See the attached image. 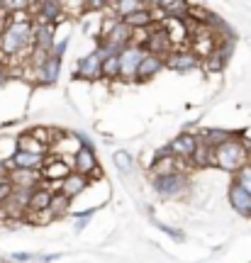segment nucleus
<instances>
[{
  "label": "nucleus",
  "mask_w": 251,
  "mask_h": 263,
  "mask_svg": "<svg viewBox=\"0 0 251 263\" xmlns=\"http://www.w3.org/2000/svg\"><path fill=\"white\" fill-rule=\"evenodd\" d=\"M34 51V22H8L0 32V59H22Z\"/></svg>",
  "instance_id": "nucleus-1"
},
{
  "label": "nucleus",
  "mask_w": 251,
  "mask_h": 263,
  "mask_svg": "<svg viewBox=\"0 0 251 263\" xmlns=\"http://www.w3.org/2000/svg\"><path fill=\"white\" fill-rule=\"evenodd\" d=\"M249 154H251L249 144L234 137V139L224 141L222 146H217L212 151V163L217 168L227 171V173H237V171H242L249 163Z\"/></svg>",
  "instance_id": "nucleus-2"
},
{
  "label": "nucleus",
  "mask_w": 251,
  "mask_h": 263,
  "mask_svg": "<svg viewBox=\"0 0 251 263\" xmlns=\"http://www.w3.org/2000/svg\"><path fill=\"white\" fill-rule=\"evenodd\" d=\"M147 57V49L139 47H127L120 54V78L122 81H134L137 78V71H139V64Z\"/></svg>",
  "instance_id": "nucleus-3"
},
{
  "label": "nucleus",
  "mask_w": 251,
  "mask_h": 263,
  "mask_svg": "<svg viewBox=\"0 0 251 263\" xmlns=\"http://www.w3.org/2000/svg\"><path fill=\"white\" fill-rule=\"evenodd\" d=\"M154 188L164 197H176L188 188V176L186 173H171L166 178H154Z\"/></svg>",
  "instance_id": "nucleus-4"
},
{
  "label": "nucleus",
  "mask_w": 251,
  "mask_h": 263,
  "mask_svg": "<svg viewBox=\"0 0 251 263\" xmlns=\"http://www.w3.org/2000/svg\"><path fill=\"white\" fill-rule=\"evenodd\" d=\"M74 173V168H71V163H66L64 159H47L44 161V166L39 168V176L44 180H49V183H61V180H66L68 176Z\"/></svg>",
  "instance_id": "nucleus-5"
},
{
  "label": "nucleus",
  "mask_w": 251,
  "mask_h": 263,
  "mask_svg": "<svg viewBox=\"0 0 251 263\" xmlns=\"http://www.w3.org/2000/svg\"><path fill=\"white\" fill-rule=\"evenodd\" d=\"M95 168H98V161H95V149L91 146V144H85V146H81V149L76 151V156H74V171L78 173V176L91 178Z\"/></svg>",
  "instance_id": "nucleus-6"
},
{
  "label": "nucleus",
  "mask_w": 251,
  "mask_h": 263,
  "mask_svg": "<svg viewBox=\"0 0 251 263\" xmlns=\"http://www.w3.org/2000/svg\"><path fill=\"white\" fill-rule=\"evenodd\" d=\"M59 71H61V59L54 57V54H49L44 61H39L34 66V73H37V81L42 85H51L56 83V78H59Z\"/></svg>",
  "instance_id": "nucleus-7"
},
{
  "label": "nucleus",
  "mask_w": 251,
  "mask_h": 263,
  "mask_svg": "<svg viewBox=\"0 0 251 263\" xmlns=\"http://www.w3.org/2000/svg\"><path fill=\"white\" fill-rule=\"evenodd\" d=\"M195 146H198V137H195V134H181V137H176V139L171 141L168 151H171V156H173V159H188V161H190V156H193Z\"/></svg>",
  "instance_id": "nucleus-8"
},
{
  "label": "nucleus",
  "mask_w": 251,
  "mask_h": 263,
  "mask_svg": "<svg viewBox=\"0 0 251 263\" xmlns=\"http://www.w3.org/2000/svg\"><path fill=\"white\" fill-rule=\"evenodd\" d=\"M144 49H147V54H154V57L164 59L173 51V44H171V39H168V34L164 32V29H154Z\"/></svg>",
  "instance_id": "nucleus-9"
},
{
  "label": "nucleus",
  "mask_w": 251,
  "mask_h": 263,
  "mask_svg": "<svg viewBox=\"0 0 251 263\" xmlns=\"http://www.w3.org/2000/svg\"><path fill=\"white\" fill-rule=\"evenodd\" d=\"M54 25H34V51L39 54H51L54 49Z\"/></svg>",
  "instance_id": "nucleus-10"
},
{
  "label": "nucleus",
  "mask_w": 251,
  "mask_h": 263,
  "mask_svg": "<svg viewBox=\"0 0 251 263\" xmlns=\"http://www.w3.org/2000/svg\"><path fill=\"white\" fill-rule=\"evenodd\" d=\"M100 66L102 59L98 57V51L88 54L78 61V68H76V78H85V81H93V78H100Z\"/></svg>",
  "instance_id": "nucleus-11"
},
{
  "label": "nucleus",
  "mask_w": 251,
  "mask_h": 263,
  "mask_svg": "<svg viewBox=\"0 0 251 263\" xmlns=\"http://www.w3.org/2000/svg\"><path fill=\"white\" fill-rule=\"evenodd\" d=\"M85 144L88 141L81 139V134H59L51 146H54V151L59 154V159H61L64 154H74L76 156V151L81 149V146H85Z\"/></svg>",
  "instance_id": "nucleus-12"
},
{
  "label": "nucleus",
  "mask_w": 251,
  "mask_h": 263,
  "mask_svg": "<svg viewBox=\"0 0 251 263\" xmlns=\"http://www.w3.org/2000/svg\"><path fill=\"white\" fill-rule=\"evenodd\" d=\"M39 180H42L39 171H17V168H12V171L8 173V183L12 185V188L34 190V188H37Z\"/></svg>",
  "instance_id": "nucleus-13"
},
{
  "label": "nucleus",
  "mask_w": 251,
  "mask_h": 263,
  "mask_svg": "<svg viewBox=\"0 0 251 263\" xmlns=\"http://www.w3.org/2000/svg\"><path fill=\"white\" fill-rule=\"evenodd\" d=\"M166 66L171 68V71L186 73V71H190V68H195L198 66V59L193 57L190 51H186V49H178V51H173V54L166 59Z\"/></svg>",
  "instance_id": "nucleus-14"
},
{
  "label": "nucleus",
  "mask_w": 251,
  "mask_h": 263,
  "mask_svg": "<svg viewBox=\"0 0 251 263\" xmlns=\"http://www.w3.org/2000/svg\"><path fill=\"white\" fill-rule=\"evenodd\" d=\"M44 161H47V156H34V154H25V151H17L15 154V159L10 161L8 168H17V171H39L42 166H44Z\"/></svg>",
  "instance_id": "nucleus-15"
},
{
  "label": "nucleus",
  "mask_w": 251,
  "mask_h": 263,
  "mask_svg": "<svg viewBox=\"0 0 251 263\" xmlns=\"http://www.w3.org/2000/svg\"><path fill=\"white\" fill-rule=\"evenodd\" d=\"M151 173H154V178H166L171 173H183V171L178 168V161L171 154H158L156 161L151 163Z\"/></svg>",
  "instance_id": "nucleus-16"
},
{
  "label": "nucleus",
  "mask_w": 251,
  "mask_h": 263,
  "mask_svg": "<svg viewBox=\"0 0 251 263\" xmlns=\"http://www.w3.org/2000/svg\"><path fill=\"white\" fill-rule=\"evenodd\" d=\"M229 205H232L234 210L239 212V215H249L251 195L242 188V185H237V183H232V185H229Z\"/></svg>",
  "instance_id": "nucleus-17"
},
{
  "label": "nucleus",
  "mask_w": 251,
  "mask_h": 263,
  "mask_svg": "<svg viewBox=\"0 0 251 263\" xmlns=\"http://www.w3.org/2000/svg\"><path fill=\"white\" fill-rule=\"evenodd\" d=\"M166 66V59L154 57V54H147L144 61L139 64V71H137V81H149L151 76H156L161 68Z\"/></svg>",
  "instance_id": "nucleus-18"
},
{
  "label": "nucleus",
  "mask_w": 251,
  "mask_h": 263,
  "mask_svg": "<svg viewBox=\"0 0 251 263\" xmlns=\"http://www.w3.org/2000/svg\"><path fill=\"white\" fill-rule=\"evenodd\" d=\"M85 188H88V178H85V176H78V173H71L66 180H61V195L68 197V200L76 195H81Z\"/></svg>",
  "instance_id": "nucleus-19"
},
{
  "label": "nucleus",
  "mask_w": 251,
  "mask_h": 263,
  "mask_svg": "<svg viewBox=\"0 0 251 263\" xmlns=\"http://www.w3.org/2000/svg\"><path fill=\"white\" fill-rule=\"evenodd\" d=\"M51 190L49 188H34L32 190V197H29V205L27 210L29 212H44V210H49V205H51Z\"/></svg>",
  "instance_id": "nucleus-20"
},
{
  "label": "nucleus",
  "mask_w": 251,
  "mask_h": 263,
  "mask_svg": "<svg viewBox=\"0 0 251 263\" xmlns=\"http://www.w3.org/2000/svg\"><path fill=\"white\" fill-rule=\"evenodd\" d=\"M161 12L166 15V20H186L190 5L188 3H181V0H171V3H156Z\"/></svg>",
  "instance_id": "nucleus-21"
},
{
  "label": "nucleus",
  "mask_w": 251,
  "mask_h": 263,
  "mask_svg": "<svg viewBox=\"0 0 251 263\" xmlns=\"http://www.w3.org/2000/svg\"><path fill=\"white\" fill-rule=\"evenodd\" d=\"M17 154V137L12 134H0V163L10 166V161Z\"/></svg>",
  "instance_id": "nucleus-22"
},
{
  "label": "nucleus",
  "mask_w": 251,
  "mask_h": 263,
  "mask_svg": "<svg viewBox=\"0 0 251 263\" xmlns=\"http://www.w3.org/2000/svg\"><path fill=\"white\" fill-rule=\"evenodd\" d=\"M17 151H25V154H34V156H44V154L49 151V146L39 144L34 137H29L27 132H25V134H20V137H17Z\"/></svg>",
  "instance_id": "nucleus-23"
},
{
  "label": "nucleus",
  "mask_w": 251,
  "mask_h": 263,
  "mask_svg": "<svg viewBox=\"0 0 251 263\" xmlns=\"http://www.w3.org/2000/svg\"><path fill=\"white\" fill-rule=\"evenodd\" d=\"M144 8H147V5H144V3H139V0H122V3H110V10L120 20L130 17V15H134V12H139V10H144Z\"/></svg>",
  "instance_id": "nucleus-24"
},
{
  "label": "nucleus",
  "mask_w": 251,
  "mask_h": 263,
  "mask_svg": "<svg viewBox=\"0 0 251 263\" xmlns=\"http://www.w3.org/2000/svg\"><path fill=\"white\" fill-rule=\"evenodd\" d=\"M212 151L214 149H210L205 141L198 139V146H195V151H193V156H190V163H193L195 168H205V166H210V163H212Z\"/></svg>",
  "instance_id": "nucleus-25"
},
{
  "label": "nucleus",
  "mask_w": 251,
  "mask_h": 263,
  "mask_svg": "<svg viewBox=\"0 0 251 263\" xmlns=\"http://www.w3.org/2000/svg\"><path fill=\"white\" fill-rule=\"evenodd\" d=\"M122 22H124V25H127L130 29H147L151 22H154V20H151V10L144 8V10H139V12L130 15V17H124Z\"/></svg>",
  "instance_id": "nucleus-26"
},
{
  "label": "nucleus",
  "mask_w": 251,
  "mask_h": 263,
  "mask_svg": "<svg viewBox=\"0 0 251 263\" xmlns=\"http://www.w3.org/2000/svg\"><path fill=\"white\" fill-rule=\"evenodd\" d=\"M227 59H229V51H227L224 47L214 49L212 54L205 59V68H207V71H222L224 64H227Z\"/></svg>",
  "instance_id": "nucleus-27"
},
{
  "label": "nucleus",
  "mask_w": 251,
  "mask_h": 263,
  "mask_svg": "<svg viewBox=\"0 0 251 263\" xmlns=\"http://www.w3.org/2000/svg\"><path fill=\"white\" fill-rule=\"evenodd\" d=\"M234 139L229 132H224V129H210V132H203V141L210 146V149H217V146H222L224 141H229Z\"/></svg>",
  "instance_id": "nucleus-28"
},
{
  "label": "nucleus",
  "mask_w": 251,
  "mask_h": 263,
  "mask_svg": "<svg viewBox=\"0 0 251 263\" xmlns=\"http://www.w3.org/2000/svg\"><path fill=\"white\" fill-rule=\"evenodd\" d=\"M100 76L102 78H120V57H107L102 59V66H100Z\"/></svg>",
  "instance_id": "nucleus-29"
},
{
  "label": "nucleus",
  "mask_w": 251,
  "mask_h": 263,
  "mask_svg": "<svg viewBox=\"0 0 251 263\" xmlns=\"http://www.w3.org/2000/svg\"><path fill=\"white\" fill-rule=\"evenodd\" d=\"M68 207H71V200H68V197H64L61 193H54V195H51V205H49V212H51L54 217L66 215V212H68Z\"/></svg>",
  "instance_id": "nucleus-30"
},
{
  "label": "nucleus",
  "mask_w": 251,
  "mask_h": 263,
  "mask_svg": "<svg viewBox=\"0 0 251 263\" xmlns=\"http://www.w3.org/2000/svg\"><path fill=\"white\" fill-rule=\"evenodd\" d=\"M115 163H117V168L122 173H132V168H134V159H132V154H127V151H117L115 154Z\"/></svg>",
  "instance_id": "nucleus-31"
},
{
  "label": "nucleus",
  "mask_w": 251,
  "mask_h": 263,
  "mask_svg": "<svg viewBox=\"0 0 251 263\" xmlns=\"http://www.w3.org/2000/svg\"><path fill=\"white\" fill-rule=\"evenodd\" d=\"M237 185H242L246 193L251 195V166H244L242 171H237V178H234Z\"/></svg>",
  "instance_id": "nucleus-32"
},
{
  "label": "nucleus",
  "mask_w": 251,
  "mask_h": 263,
  "mask_svg": "<svg viewBox=\"0 0 251 263\" xmlns=\"http://www.w3.org/2000/svg\"><path fill=\"white\" fill-rule=\"evenodd\" d=\"M156 227H158V229H161V232H164V234L173 236L176 241H186V234H181L178 229H171V227H168V224H161V222H156Z\"/></svg>",
  "instance_id": "nucleus-33"
},
{
  "label": "nucleus",
  "mask_w": 251,
  "mask_h": 263,
  "mask_svg": "<svg viewBox=\"0 0 251 263\" xmlns=\"http://www.w3.org/2000/svg\"><path fill=\"white\" fill-rule=\"evenodd\" d=\"M10 190H12V185H10L8 180H0V205L5 202V197L10 195Z\"/></svg>",
  "instance_id": "nucleus-34"
},
{
  "label": "nucleus",
  "mask_w": 251,
  "mask_h": 263,
  "mask_svg": "<svg viewBox=\"0 0 251 263\" xmlns=\"http://www.w3.org/2000/svg\"><path fill=\"white\" fill-rule=\"evenodd\" d=\"M12 261H17V263L34 261V254H12Z\"/></svg>",
  "instance_id": "nucleus-35"
},
{
  "label": "nucleus",
  "mask_w": 251,
  "mask_h": 263,
  "mask_svg": "<svg viewBox=\"0 0 251 263\" xmlns=\"http://www.w3.org/2000/svg\"><path fill=\"white\" fill-rule=\"evenodd\" d=\"M5 83H8V68L0 64V85H5Z\"/></svg>",
  "instance_id": "nucleus-36"
},
{
  "label": "nucleus",
  "mask_w": 251,
  "mask_h": 263,
  "mask_svg": "<svg viewBox=\"0 0 251 263\" xmlns=\"http://www.w3.org/2000/svg\"><path fill=\"white\" fill-rule=\"evenodd\" d=\"M8 173H10V168L5 163H0V180H8Z\"/></svg>",
  "instance_id": "nucleus-37"
},
{
  "label": "nucleus",
  "mask_w": 251,
  "mask_h": 263,
  "mask_svg": "<svg viewBox=\"0 0 251 263\" xmlns=\"http://www.w3.org/2000/svg\"><path fill=\"white\" fill-rule=\"evenodd\" d=\"M3 10H5V3H0V12H3Z\"/></svg>",
  "instance_id": "nucleus-38"
},
{
  "label": "nucleus",
  "mask_w": 251,
  "mask_h": 263,
  "mask_svg": "<svg viewBox=\"0 0 251 263\" xmlns=\"http://www.w3.org/2000/svg\"><path fill=\"white\" fill-rule=\"evenodd\" d=\"M246 166H251V154H249V163H246Z\"/></svg>",
  "instance_id": "nucleus-39"
},
{
  "label": "nucleus",
  "mask_w": 251,
  "mask_h": 263,
  "mask_svg": "<svg viewBox=\"0 0 251 263\" xmlns=\"http://www.w3.org/2000/svg\"><path fill=\"white\" fill-rule=\"evenodd\" d=\"M249 215H251V207H249Z\"/></svg>",
  "instance_id": "nucleus-40"
}]
</instances>
